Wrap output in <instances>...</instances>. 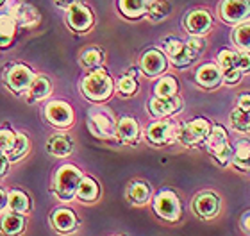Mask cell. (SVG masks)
<instances>
[{
    "label": "cell",
    "instance_id": "obj_34",
    "mask_svg": "<svg viewBox=\"0 0 250 236\" xmlns=\"http://www.w3.org/2000/svg\"><path fill=\"white\" fill-rule=\"evenodd\" d=\"M177 93V81L173 77H163L156 84V97H173Z\"/></svg>",
    "mask_w": 250,
    "mask_h": 236
},
{
    "label": "cell",
    "instance_id": "obj_31",
    "mask_svg": "<svg viewBox=\"0 0 250 236\" xmlns=\"http://www.w3.org/2000/svg\"><path fill=\"white\" fill-rule=\"evenodd\" d=\"M129 199L130 202H134V204H145L148 197H150V188L146 186L145 183H134L130 184L129 188Z\"/></svg>",
    "mask_w": 250,
    "mask_h": 236
},
{
    "label": "cell",
    "instance_id": "obj_23",
    "mask_svg": "<svg viewBox=\"0 0 250 236\" xmlns=\"http://www.w3.org/2000/svg\"><path fill=\"white\" fill-rule=\"evenodd\" d=\"M230 159H232V163H234L238 168H241V170L250 168V142L249 140H241V142L236 143Z\"/></svg>",
    "mask_w": 250,
    "mask_h": 236
},
{
    "label": "cell",
    "instance_id": "obj_18",
    "mask_svg": "<svg viewBox=\"0 0 250 236\" xmlns=\"http://www.w3.org/2000/svg\"><path fill=\"white\" fill-rule=\"evenodd\" d=\"M13 18L23 27H32L40 21V13L31 4H20L13 9Z\"/></svg>",
    "mask_w": 250,
    "mask_h": 236
},
{
    "label": "cell",
    "instance_id": "obj_13",
    "mask_svg": "<svg viewBox=\"0 0 250 236\" xmlns=\"http://www.w3.org/2000/svg\"><path fill=\"white\" fill-rule=\"evenodd\" d=\"M193 210L202 218H213L220 210V200L213 193H200L193 202Z\"/></svg>",
    "mask_w": 250,
    "mask_h": 236
},
{
    "label": "cell",
    "instance_id": "obj_30",
    "mask_svg": "<svg viewBox=\"0 0 250 236\" xmlns=\"http://www.w3.org/2000/svg\"><path fill=\"white\" fill-rule=\"evenodd\" d=\"M168 13H170V5H168V2H165V0H154V2H150L148 7H146V15H148V18H150L152 21L165 20L168 16Z\"/></svg>",
    "mask_w": 250,
    "mask_h": 236
},
{
    "label": "cell",
    "instance_id": "obj_41",
    "mask_svg": "<svg viewBox=\"0 0 250 236\" xmlns=\"http://www.w3.org/2000/svg\"><path fill=\"white\" fill-rule=\"evenodd\" d=\"M240 70H241V72L250 70V54L249 52H241L240 54Z\"/></svg>",
    "mask_w": 250,
    "mask_h": 236
},
{
    "label": "cell",
    "instance_id": "obj_37",
    "mask_svg": "<svg viewBox=\"0 0 250 236\" xmlns=\"http://www.w3.org/2000/svg\"><path fill=\"white\" fill-rule=\"evenodd\" d=\"M16 142V134L9 129H0V152L7 154Z\"/></svg>",
    "mask_w": 250,
    "mask_h": 236
},
{
    "label": "cell",
    "instance_id": "obj_5",
    "mask_svg": "<svg viewBox=\"0 0 250 236\" xmlns=\"http://www.w3.org/2000/svg\"><path fill=\"white\" fill-rule=\"evenodd\" d=\"M88 124L95 136L109 138V136H113V134H116L115 118H113L109 109H104V107H95V109H91L89 111Z\"/></svg>",
    "mask_w": 250,
    "mask_h": 236
},
{
    "label": "cell",
    "instance_id": "obj_46",
    "mask_svg": "<svg viewBox=\"0 0 250 236\" xmlns=\"http://www.w3.org/2000/svg\"><path fill=\"white\" fill-rule=\"evenodd\" d=\"M5 206H7V195H5L4 192L0 190V211L4 210Z\"/></svg>",
    "mask_w": 250,
    "mask_h": 236
},
{
    "label": "cell",
    "instance_id": "obj_1",
    "mask_svg": "<svg viewBox=\"0 0 250 236\" xmlns=\"http://www.w3.org/2000/svg\"><path fill=\"white\" fill-rule=\"evenodd\" d=\"M83 179V173L72 165H64L54 175V192L61 200H70L77 193L79 183Z\"/></svg>",
    "mask_w": 250,
    "mask_h": 236
},
{
    "label": "cell",
    "instance_id": "obj_44",
    "mask_svg": "<svg viewBox=\"0 0 250 236\" xmlns=\"http://www.w3.org/2000/svg\"><path fill=\"white\" fill-rule=\"evenodd\" d=\"M238 107H243V109H250V93L241 95L240 97V106Z\"/></svg>",
    "mask_w": 250,
    "mask_h": 236
},
{
    "label": "cell",
    "instance_id": "obj_36",
    "mask_svg": "<svg viewBox=\"0 0 250 236\" xmlns=\"http://www.w3.org/2000/svg\"><path fill=\"white\" fill-rule=\"evenodd\" d=\"M234 42L243 50H250V25H240L234 32Z\"/></svg>",
    "mask_w": 250,
    "mask_h": 236
},
{
    "label": "cell",
    "instance_id": "obj_39",
    "mask_svg": "<svg viewBox=\"0 0 250 236\" xmlns=\"http://www.w3.org/2000/svg\"><path fill=\"white\" fill-rule=\"evenodd\" d=\"M186 47L191 50L195 56H198V54L202 52L204 48H206V42H204L202 38H198V36H193V38H189L186 42Z\"/></svg>",
    "mask_w": 250,
    "mask_h": 236
},
{
    "label": "cell",
    "instance_id": "obj_7",
    "mask_svg": "<svg viewBox=\"0 0 250 236\" xmlns=\"http://www.w3.org/2000/svg\"><path fill=\"white\" fill-rule=\"evenodd\" d=\"M177 132H179V127L175 122L161 120L148 127L146 136H148V140L152 143H156V145H167V143H172L173 140H177Z\"/></svg>",
    "mask_w": 250,
    "mask_h": 236
},
{
    "label": "cell",
    "instance_id": "obj_45",
    "mask_svg": "<svg viewBox=\"0 0 250 236\" xmlns=\"http://www.w3.org/2000/svg\"><path fill=\"white\" fill-rule=\"evenodd\" d=\"M241 227L245 233H250V213H245L241 216Z\"/></svg>",
    "mask_w": 250,
    "mask_h": 236
},
{
    "label": "cell",
    "instance_id": "obj_24",
    "mask_svg": "<svg viewBox=\"0 0 250 236\" xmlns=\"http://www.w3.org/2000/svg\"><path fill=\"white\" fill-rule=\"evenodd\" d=\"M150 4V0H120V9L124 15L130 18H138L143 13H146V7Z\"/></svg>",
    "mask_w": 250,
    "mask_h": 236
},
{
    "label": "cell",
    "instance_id": "obj_33",
    "mask_svg": "<svg viewBox=\"0 0 250 236\" xmlns=\"http://www.w3.org/2000/svg\"><path fill=\"white\" fill-rule=\"evenodd\" d=\"M27 150H29V140H27V136L25 134H16V142L13 145V149L7 152V159L9 161H18Z\"/></svg>",
    "mask_w": 250,
    "mask_h": 236
},
{
    "label": "cell",
    "instance_id": "obj_11",
    "mask_svg": "<svg viewBox=\"0 0 250 236\" xmlns=\"http://www.w3.org/2000/svg\"><path fill=\"white\" fill-rule=\"evenodd\" d=\"M5 81H7L11 89H15V91H25V89H29L32 81H34V74H32L31 68H27L25 64H15V66H11L7 70Z\"/></svg>",
    "mask_w": 250,
    "mask_h": 236
},
{
    "label": "cell",
    "instance_id": "obj_12",
    "mask_svg": "<svg viewBox=\"0 0 250 236\" xmlns=\"http://www.w3.org/2000/svg\"><path fill=\"white\" fill-rule=\"evenodd\" d=\"M222 16L230 23H238L250 16V4L247 0H225L222 5Z\"/></svg>",
    "mask_w": 250,
    "mask_h": 236
},
{
    "label": "cell",
    "instance_id": "obj_20",
    "mask_svg": "<svg viewBox=\"0 0 250 236\" xmlns=\"http://www.w3.org/2000/svg\"><path fill=\"white\" fill-rule=\"evenodd\" d=\"M197 81L204 88H214L222 81V70H218L214 64H204L197 70Z\"/></svg>",
    "mask_w": 250,
    "mask_h": 236
},
{
    "label": "cell",
    "instance_id": "obj_47",
    "mask_svg": "<svg viewBox=\"0 0 250 236\" xmlns=\"http://www.w3.org/2000/svg\"><path fill=\"white\" fill-rule=\"evenodd\" d=\"M2 2H4V0H0V4H2Z\"/></svg>",
    "mask_w": 250,
    "mask_h": 236
},
{
    "label": "cell",
    "instance_id": "obj_38",
    "mask_svg": "<svg viewBox=\"0 0 250 236\" xmlns=\"http://www.w3.org/2000/svg\"><path fill=\"white\" fill-rule=\"evenodd\" d=\"M138 88V84H136L134 77L132 75H127V77L120 79V83H118V91L122 95H132Z\"/></svg>",
    "mask_w": 250,
    "mask_h": 236
},
{
    "label": "cell",
    "instance_id": "obj_19",
    "mask_svg": "<svg viewBox=\"0 0 250 236\" xmlns=\"http://www.w3.org/2000/svg\"><path fill=\"white\" fill-rule=\"evenodd\" d=\"M47 150L52 154V156L66 157L72 154L73 142L68 136H64V134H54L47 143Z\"/></svg>",
    "mask_w": 250,
    "mask_h": 236
},
{
    "label": "cell",
    "instance_id": "obj_28",
    "mask_svg": "<svg viewBox=\"0 0 250 236\" xmlns=\"http://www.w3.org/2000/svg\"><path fill=\"white\" fill-rule=\"evenodd\" d=\"M7 206L15 213H25L29 210V197L25 193H21V192H18V190H13L7 195Z\"/></svg>",
    "mask_w": 250,
    "mask_h": 236
},
{
    "label": "cell",
    "instance_id": "obj_21",
    "mask_svg": "<svg viewBox=\"0 0 250 236\" xmlns=\"http://www.w3.org/2000/svg\"><path fill=\"white\" fill-rule=\"evenodd\" d=\"M116 134L122 142L125 143H134L138 140V134H140V127H138V122L134 118H129L125 116L122 118L120 124L116 126Z\"/></svg>",
    "mask_w": 250,
    "mask_h": 236
},
{
    "label": "cell",
    "instance_id": "obj_25",
    "mask_svg": "<svg viewBox=\"0 0 250 236\" xmlns=\"http://www.w3.org/2000/svg\"><path fill=\"white\" fill-rule=\"evenodd\" d=\"M50 81L47 77H36L29 86V95H31V100H42L47 99L50 95Z\"/></svg>",
    "mask_w": 250,
    "mask_h": 236
},
{
    "label": "cell",
    "instance_id": "obj_14",
    "mask_svg": "<svg viewBox=\"0 0 250 236\" xmlns=\"http://www.w3.org/2000/svg\"><path fill=\"white\" fill-rule=\"evenodd\" d=\"M141 68L146 75H161L167 68V59L159 50H148V52L143 54L141 58Z\"/></svg>",
    "mask_w": 250,
    "mask_h": 236
},
{
    "label": "cell",
    "instance_id": "obj_26",
    "mask_svg": "<svg viewBox=\"0 0 250 236\" xmlns=\"http://www.w3.org/2000/svg\"><path fill=\"white\" fill-rule=\"evenodd\" d=\"M81 200H86V202H91L99 197V186L95 183L93 179L89 177H83L81 183H79L77 193H75Z\"/></svg>",
    "mask_w": 250,
    "mask_h": 236
},
{
    "label": "cell",
    "instance_id": "obj_29",
    "mask_svg": "<svg viewBox=\"0 0 250 236\" xmlns=\"http://www.w3.org/2000/svg\"><path fill=\"white\" fill-rule=\"evenodd\" d=\"M230 124L236 131H250V109L236 107L230 113Z\"/></svg>",
    "mask_w": 250,
    "mask_h": 236
},
{
    "label": "cell",
    "instance_id": "obj_32",
    "mask_svg": "<svg viewBox=\"0 0 250 236\" xmlns=\"http://www.w3.org/2000/svg\"><path fill=\"white\" fill-rule=\"evenodd\" d=\"M218 63L222 66V72L225 70H240V54L232 52V50H222L218 54Z\"/></svg>",
    "mask_w": 250,
    "mask_h": 236
},
{
    "label": "cell",
    "instance_id": "obj_16",
    "mask_svg": "<svg viewBox=\"0 0 250 236\" xmlns=\"http://www.w3.org/2000/svg\"><path fill=\"white\" fill-rule=\"evenodd\" d=\"M211 23H213V20H211L209 13H206V11H193L186 18L188 31L191 32V34H195V36L206 34L211 29Z\"/></svg>",
    "mask_w": 250,
    "mask_h": 236
},
{
    "label": "cell",
    "instance_id": "obj_35",
    "mask_svg": "<svg viewBox=\"0 0 250 236\" xmlns=\"http://www.w3.org/2000/svg\"><path fill=\"white\" fill-rule=\"evenodd\" d=\"M104 59V54L100 52L99 48H88L86 52L81 56V63L86 68H97Z\"/></svg>",
    "mask_w": 250,
    "mask_h": 236
},
{
    "label": "cell",
    "instance_id": "obj_22",
    "mask_svg": "<svg viewBox=\"0 0 250 236\" xmlns=\"http://www.w3.org/2000/svg\"><path fill=\"white\" fill-rule=\"evenodd\" d=\"M0 229H2V233L5 236H18L21 233V229H23V218H21L20 213L11 211V213L2 216Z\"/></svg>",
    "mask_w": 250,
    "mask_h": 236
},
{
    "label": "cell",
    "instance_id": "obj_2",
    "mask_svg": "<svg viewBox=\"0 0 250 236\" xmlns=\"http://www.w3.org/2000/svg\"><path fill=\"white\" fill-rule=\"evenodd\" d=\"M113 91V81L104 70H97L83 81V93L93 102H102Z\"/></svg>",
    "mask_w": 250,
    "mask_h": 236
},
{
    "label": "cell",
    "instance_id": "obj_27",
    "mask_svg": "<svg viewBox=\"0 0 250 236\" xmlns=\"http://www.w3.org/2000/svg\"><path fill=\"white\" fill-rule=\"evenodd\" d=\"M15 18L7 15L0 16V47H7L15 36Z\"/></svg>",
    "mask_w": 250,
    "mask_h": 236
},
{
    "label": "cell",
    "instance_id": "obj_10",
    "mask_svg": "<svg viewBox=\"0 0 250 236\" xmlns=\"http://www.w3.org/2000/svg\"><path fill=\"white\" fill-rule=\"evenodd\" d=\"M66 20H68V25L77 32H86L89 27L93 25V15H91V11L86 5L81 4V2L72 5V7H68Z\"/></svg>",
    "mask_w": 250,
    "mask_h": 236
},
{
    "label": "cell",
    "instance_id": "obj_6",
    "mask_svg": "<svg viewBox=\"0 0 250 236\" xmlns=\"http://www.w3.org/2000/svg\"><path fill=\"white\" fill-rule=\"evenodd\" d=\"M154 210L161 218L170 222H175L181 215V204H179L177 195L170 192V190H165L161 193H157V197L154 199Z\"/></svg>",
    "mask_w": 250,
    "mask_h": 236
},
{
    "label": "cell",
    "instance_id": "obj_17",
    "mask_svg": "<svg viewBox=\"0 0 250 236\" xmlns=\"http://www.w3.org/2000/svg\"><path fill=\"white\" fill-rule=\"evenodd\" d=\"M50 222H52V226L58 229L59 233L62 235H66V233H72L77 226V218L73 215V211L66 210V208H59L52 213L50 216Z\"/></svg>",
    "mask_w": 250,
    "mask_h": 236
},
{
    "label": "cell",
    "instance_id": "obj_42",
    "mask_svg": "<svg viewBox=\"0 0 250 236\" xmlns=\"http://www.w3.org/2000/svg\"><path fill=\"white\" fill-rule=\"evenodd\" d=\"M79 2H81V0H56V4H58L59 7H62V9H68V7L79 4Z\"/></svg>",
    "mask_w": 250,
    "mask_h": 236
},
{
    "label": "cell",
    "instance_id": "obj_40",
    "mask_svg": "<svg viewBox=\"0 0 250 236\" xmlns=\"http://www.w3.org/2000/svg\"><path fill=\"white\" fill-rule=\"evenodd\" d=\"M222 75H224V81L227 84H236L241 79V70H225V72H222Z\"/></svg>",
    "mask_w": 250,
    "mask_h": 236
},
{
    "label": "cell",
    "instance_id": "obj_4",
    "mask_svg": "<svg viewBox=\"0 0 250 236\" xmlns=\"http://www.w3.org/2000/svg\"><path fill=\"white\" fill-rule=\"evenodd\" d=\"M206 143H208V150L222 165H225L230 159V156H232V149L229 145L227 132L224 131V127H213L209 131L208 138H206Z\"/></svg>",
    "mask_w": 250,
    "mask_h": 236
},
{
    "label": "cell",
    "instance_id": "obj_3",
    "mask_svg": "<svg viewBox=\"0 0 250 236\" xmlns=\"http://www.w3.org/2000/svg\"><path fill=\"white\" fill-rule=\"evenodd\" d=\"M211 126L208 120L204 118H197V120L188 122L186 126H183L177 132V140L186 147H195L200 142H204L208 138Z\"/></svg>",
    "mask_w": 250,
    "mask_h": 236
},
{
    "label": "cell",
    "instance_id": "obj_43",
    "mask_svg": "<svg viewBox=\"0 0 250 236\" xmlns=\"http://www.w3.org/2000/svg\"><path fill=\"white\" fill-rule=\"evenodd\" d=\"M7 161H9V159H7V156H4V154L0 152V177L7 172Z\"/></svg>",
    "mask_w": 250,
    "mask_h": 236
},
{
    "label": "cell",
    "instance_id": "obj_8",
    "mask_svg": "<svg viewBox=\"0 0 250 236\" xmlns=\"http://www.w3.org/2000/svg\"><path fill=\"white\" fill-rule=\"evenodd\" d=\"M45 116H47V120L56 127H68V126H72V122H73L72 107H70L66 102H61V100H56V102L47 104V107H45Z\"/></svg>",
    "mask_w": 250,
    "mask_h": 236
},
{
    "label": "cell",
    "instance_id": "obj_15",
    "mask_svg": "<svg viewBox=\"0 0 250 236\" xmlns=\"http://www.w3.org/2000/svg\"><path fill=\"white\" fill-rule=\"evenodd\" d=\"M150 111L156 116H170L175 111L181 109V100L173 95V97H156L150 100Z\"/></svg>",
    "mask_w": 250,
    "mask_h": 236
},
{
    "label": "cell",
    "instance_id": "obj_9",
    "mask_svg": "<svg viewBox=\"0 0 250 236\" xmlns=\"http://www.w3.org/2000/svg\"><path fill=\"white\" fill-rule=\"evenodd\" d=\"M165 50H167V54L170 56V59H172V63L175 66H188L193 59L197 58L186 47V43H183L177 38H168V40H165Z\"/></svg>",
    "mask_w": 250,
    "mask_h": 236
}]
</instances>
